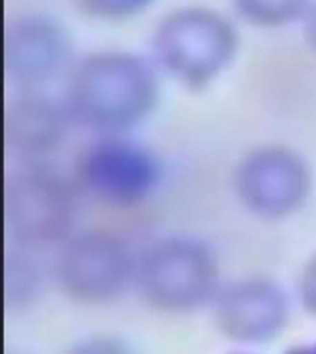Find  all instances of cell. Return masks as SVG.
Segmentation results:
<instances>
[{
    "mask_svg": "<svg viewBox=\"0 0 316 354\" xmlns=\"http://www.w3.org/2000/svg\"><path fill=\"white\" fill-rule=\"evenodd\" d=\"M159 69L151 58L127 50H98L75 62L66 79L73 123L98 136L127 134L154 113Z\"/></svg>",
    "mask_w": 316,
    "mask_h": 354,
    "instance_id": "obj_1",
    "label": "cell"
},
{
    "mask_svg": "<svg viewBox=\"0 0 316 354\" xmlns=\"http://www.w3.org/2000/svg\"><path fill=\"white\" fill-rule=\"evenodd\" d=\"M240 33L230 17L207 6L169 12L154 29L150 58L173 81L201 91L225 73L238 56Z\"/></svg>",
    "mask_w": 316,
    "mask_h": 354,
    "instance_id": "obj_2",
    "label": "cell"
},
{
    "mask_svg": "<svg viewBox=\"0 0 316 354\" xmlns=\"http://www.w3.org/2000/svg\"><path fill=\"white\" fill-rule=\"evenodd\" d=\"M219 276V261L207 241L167 236L138 253L134 288L156 310L188 314L213 303Z\"/></svg>",
    "mask_w": 316,
    "mask_h": 354,
    "instance_id": "obj_3",
    "label": "cell"
},
{
    "mask_svg": "<svg viewBox=\"0 0 316 354\" xmlns=\"http://www.w3.org/2000/svg\"><path fill=\"white\" fill-rule=\"evenodd\" d=\"M79 196L75 186L44 165L29 161L4 182V228L8 243L41 251L59 248L75 234Z\"/></svg>",
    "mask_w": 316,
    "mask_h": 354,
    "instance_id": "obj_4",
    "label": "cell"
},
{
    "mask_svg": "<svg viewBox=\"0 0 316 354\" xmlns=\"http://www.w3.org/2000/svg\"><path fill=\"white\" fill-rule=\"evenodd\" d=\"M136 263L138 253L113 232H75L58 248L54 274L75 303L106 305L134 286Z\"/></svg>",
    "mask_w": 316,
    "mask_h": 354,
    "instance_id": "obj_5",
    "label": "cell"
},
{
    "mask_svg": "<svg viewBox=\"0 0 316 354\" xmlns=\"http://www.w3.org/2000/svg\"><path fill=\"white\" fill-rule=\"evenodd\" d=\"M77 184L86 196L115 209L144 203L161 182L156 153L125 134L98 136L77 159Z\"/></svg>",
    "mask_w": 316,
    "mask_h": 354,
    "instance_id": "obj_6",
    "label": "cell"
},
{
    "mask_svg": "<svg viewBox=\"0 0 316 354\" xmlns=\"http://www.w3.org/2000/svg\"><path fill=\"white\" fill-rule=\"evenodd\" d=\"M234 192L261 221H284L307 203L313 171L299 151L266 144L248 151L234 169Z\"/></svg>",
    "mask_w": 316,
    "mask_h": 354,
    "instance_id": "obj_7",
    "label": "cell"
},
{
    "mask_svg": "<svg viewBox=\"0 0 316 354\" xmlns=\"http://www.w3.org/2000/svg\"><path fill=\"white\" fill-rule=\"evenodd\" d=\"M4 73L19 91H44L67 79L75 66V44L64 25L42 14L10 17L2 37Z\"/></svg>",
    "mask_w": 316,
    "mask_h": 354,
    "instance_id": "obj_8",
    "label": "cell"
},
{
    "mask_svg": "<svg viewBox=\"0 0 316 354\" xmlns=\"http://www.w3.org/2000/svg\"><path fill=\"white\" fill-rule=\"evenodd\" d=\"M219 331L238 345H266L288 328L291 301L286 289L268 278H243L221 286L213 299Z\"/></svg>",
    "mask_w": 316,
    "mask_h": 354,
    "instance_id": "obj_9",
    "label": "cell"
},
{
    "mask_svg": "<svg viewBox=\"0 0 316 354\" xmlns=\"http://www.w3.org/2000/svg\"><path fill=\"white\" fill-rule=\"evenodd\" d=\"M71 123L64 100L44 91H19L4 109V144L24 163L41 161L64 144Z\"/></svg>",
    "mask_w": 316,
    "mask_h": 354,
    "instance_id": "obj_10",
    "label": "cell"
},
{
    "mask_svg": "<svg viewBox=\"0 0 316 354\" xmlns=\"http://www.w3.org/2000/svg\"><path fill=\"white\" fill-rule=\"evenodd\" d=\"M42 272L37 251L8 243L4 261V303L8 310L31 305L41 289Z\"/></svg>",
    "mask_w": 316,
    "mask_h": 354,
    "instance_id": "obj_11",
    "label": "cell"
},
{
    "mask_svg": "<svg viewBox=\"0 0 316 354\" xmlns=\"http://www.w3.org/2000/svg\"><path fill=\"white\" fill-rule=\"evenodd\" d=\"M313 0H232L236 14L255 27L275 29L301 21Z\"/></svg>",
    "mask_w": 316,
    "mask_h": 354,
    "instance_id": "obj_12",
    "label": "cell"
},
{
    "mask_svg": "<svg viewBox=\"0 0 316 354\" xmlns=\"http://www.w3.org/2000/svg\"><path fill=\"white\" fill-rule=\"evenodd\" d=\"M86 16L104 21H123L150 8L154 0H75Z\"/></svg>",
    "mask_w": 316,
    "mask_h": 354,
    "instance_id": "obj_13",
    "label": "cell"
},
{
    "mask_svg": "<svg viewBox=\"0 0 316 354\" xmlns=\"http://www.w3.org/2000/svg\"><path fill=\"white\" fill-rule=\"evenodd\" d=\"M297 291H299L301 306L308 314L316 316V253L303 266Z\"/></svg>",
    "mask_w": 316,
    "mask_h": 354,
    "instance_id": "obj_14",
    "label": "cell"
},
{
    "mask_svg": "<svg viewBox=\"0 0 316 354\" xmlns=\"http://www.w3.org/2000/svg\"><path fill=\"white\" fill-rule=\"evenodd\" d=\"M301 25H303V39L308 44V48L316 52V0L310 2L307 14L301 19Z\"/></svg>",
    "mask_w": 316,
    "mask_h": 354,
    "instance_id": "obj_15",
    "label": "cell"
}]
</instances>
